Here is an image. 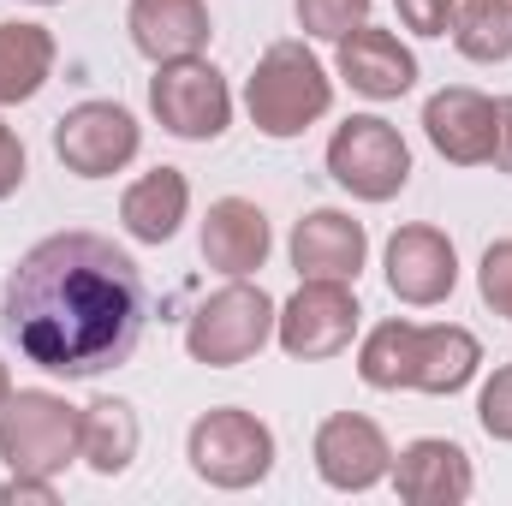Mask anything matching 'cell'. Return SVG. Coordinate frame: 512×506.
<instances>
[{"label": "cell", "mask_w": 512, "mask_h": 506, "mask_svg": "<svg viewBox=\"0 0 512 506\" xmlns=\"http://www.w3.org/2000/svg\"><path fill=\"white\" fill-rule=\"evenodd\" d=\"M149 322L143 274L102 233H48L12 262L0 286V328L42 376L96 381L131 364Z\"/></svg>", "instance_id": "1"}, {"label": "cell", "mask_w": 512, "mask_h": 506, "mask_svg": "<svg viewBox=\"0 0 512 506\" xmlns=\"http://www.w3.org/2000/svg\"><path fill=\"white\" fill-rule=\"evenodd\" d=\"M334 108V78L328 66L304 48V42H268L262 60L245 78V114L262 137L286 143V137H304L316 120H328Z\"/></svg>", "instance_id": "2"}, {"label": "cell", "mask_w": 512, "mask_h": 506, "mask_svg": "<svg viewBox=\"0 0 512 506\" xmlns=\"http://www.w3.org/2000/svg\"><path fill=\"white\" fill-rule=\"evenodd\" d=\"M185 459H191L197 483H209L221 495H245L256 483H268V471H274V429L245 405H215L191 423Z\"/></svg>", "instance_id": "3"}, {"label": "cell", "mask_w": 512, "mask_h": 506, "mask_svg": "<svg viewBox=\"0 0 512 506\" xmlns=\"http://www.w3.org/2000/svg\"><path fill=\"white\" fill-rule=\"evenodd\" d=\"M274 316L280 304L256 286V280H227L221 292H209L191 322H185V352L203 370H239L274 340Z\"/></svg>", "instance_id": "4"}, {"label": "cell", "mask_w": 512, "mask_h": 506, "mask_svg": "<svg viewBox=\"0 0 512 506\" xmlns=\"http://www.w3.org/2000/svg\"><path fill=\"white\" fill-rule=\"evenodd\" d=\"M78 405L48 387H12L0 399V459L18 477H60L78 459Z\"/></svg>", "instance_id": "5"}, {"label": "cell", "mask_w": 512, "mask_h": 506, "mask_svg": "<svg viewBox=\"0 0 512 506\" xmlns=\"http://www.w3.org/2000/svg\"><path fill=\"white\" fill-rule=\"evenodd\" d=\"M149 114L155 126L179 143H215L233 126V90H227V72L203 54H185V60H161L155 78H149Z\"/></svg>", "instance_id": "6"}, {"label": "cell", "mask_w": 512, "mask_h": 506, "mask_svg": "<svg viewBox=\"0 0 512 506\" xmlns=\"http://www.w3.org/2000/svg\"><path fill=\"white\" fill-rule=\"evenodd\" d=\"M328 179L352 191L358 203H393L411 185V149L393 120L382 114H352L328 137Z\"/></svg>", "instance_id": "7"}, {"label": "cell", "mask_w": 512, "mask_h": 506, "mask_svg": "<svg viewBox=\"0 0 512 506\" xmlns=\"http://www.w3.org/2000/svg\"><path fill=\"white\" fill-rule=\"evenodd\" d=\"M358 292L352 280H298V292L274 316V346L298 364H328L358 340Z\"/></svg>", "instance_id": "8"}, {"label": "cell", "mask_w": 512, "mask_h": 506, "mask_svg": "<svg viewBox=\"0 0 512 506\" xmlns=\"http://www.w3.org/2000/svg\"><path fill=\"white\" fill-rule=\"evenodd\" d=\"M143 149V126L120 102H78L54 120V155L78 179H114Z\"/></svg>", "instance_id": "9"}, {"label": "cell", "mask_w": 512, "mask_h": 506, "mask_svg": "<svg viewBox=\"0 0 512 506\" xmlns=\"http://www.w3.org/2000/svg\"><path fill=\"white\" fill-rule=\"evenodd\" d=\"M310 459H316V477L340 495H370L376 483H387L393 471V447H387L382 423L364 417V411H334L316 423V441H310Z\"/></svg>", "instance_id": "10"}, {"label": "cell", "mask_w": 512, "mask_h": 506, "mask_svg": "<svg viewBox=\"0 0 512 506\" xmlns=\"http://www.w3.org/2000/svg\"><path fill=\"white\" fill-rule=\"evenodd\" d=\"M382 268H387V292H393L399 304H411V310H435V304H447L453 286H459V251H453V239H447L441 227H429V221L399 227L382 251Z\"/></svg>", "instance_id": "11"}, {"label": "cell", "mask_w": 512, "mask_h": 506, "mask_svg": "<svg viewBox=\"0 0 512 506\" xmlns=\"http://www.w3.org/2000/svg\"><path fill=\"white\" fill-rule=\"evenodd\" d=\"M393 495L405 506H465L477 495V471H471V453L447 435H417L393 453V471H387Z\"/></svg>", "instance_id": "12"}, {"label": "cell", "mask_w": 512, "mask_h": 506, "mask_svg": "<svg viewBox=\"0 0 512 506\" xmlns=\"http://www.w3.org/2000/svg\"><path fill=\"white\" fill-rule=\"evenodd\" d=\"M423 137L453 167H483L495 155V96L471 84H447L423 102Z\"/></svg>", "instance_id": "13"}, {"label": "cell", "mask_w": 512, "mask_h": 506, "mask_svg": "<svg viewBox=\"0 0 512 506\" xmlns=\"http://www.w3.org/2000/svg\"><path fill=\"white\" fill-rule=\"evenodd\" d=\"M334 72L364 102H399L417 84V54L382 24H358V30H346L334 42Z\"/></svg>", "instance_id": "14"}, {"label": "cell", "mask_w": 512, "mask_h": 506, "mask_svg": "<svg viewBox=\"0 0 512 506\" xmlns=\"http://www.w3.org/2000/svg\"><path fill=\"white\" fill-rule=\"evenodd\" d=\"M292 268L298 280H358L370 262V233L346 209H310L292 227Z\"/></svg>", "instance_id": "15"}, {"label": "cell", "mask_w": 512, "mask_h": 506, "mask_svg": "<svg viewBox=\"0 0 512 506\" xmlns=\"http://www.w3.org/2000/svg\"><path fill=\"white\" fill-rule=\"evenodd\" d=\"M197 245H203V262L215 274L251 280L256 268L268 262V251H274V233H268V215L256 209L251 197H215L209 215H203Z\"/></svg>", "instance_id": "16"}, {"label": "cell", "mask_w": 512, "mask_h": 506, "mask_svg": "<svg viewBox=\"0 0 512 506\" xmlns=\"http://www.w3.org/2000/svg\"><path fill=\"white\" fill-rule=\"evenodd\" d=\"M126 30H131V48L149 66H161V60L203 54L209 36H215V18H209V0H131Z\"/></svg>", "instance_id": "17"}, {"label": "cell", "mask_w": 512, "mask_h": 506, "mask_svg": "<svg viewBox=\"0 0 512 506\" xmlns=\"http://www.w3.org/2000/svg\"><path fill=\"white\" fill-rule=\"evenodd\" d=\"M191 221V179L179 167H149L137 173L120 197V227L137 245H167Z\"/></svg>", "instance_id": "18"}, {"label": "cell", "mask_w": 512, "mask_h": 506, "mask_svg": "<svg viewBox=\"0 0 512 506\" xmlns=\"http://www.w3.org/2000/svg\"><path fill=\"white\" fill-rule=\"evenodd\" d=\"M483 370V340L459 322H417V370H411V393H429V399H447V393H465Z\"/></svg>", "instance_id": "19"}, {"label": "cell", "mask_w": 512, "mask_h": 506, "mask_svg": "<svg viewBox=\"0 0 512 506\" xmlns=\"http://www.w3.org/2000/svg\"><path fill=\"white\" fill-rule=\"evenodd\" d=\"M137 447H143V423H137V405L131 399L102 393V399L84 405V417H78V459L96 477H126Z\"/></svg>", "instance_id": "20"}, {"label": "cell", "mask_w": 512, "mask_h": 506, "mask_svg": "<svg viewBox=\"0 0 512 506\" xmlns=\"http://www.w3.org/2000/svg\"><path fill=\"white\" fill-rule=\"evenodd\" d=\"M54 30L30 24V18H6L0 24V108H24L42 96V84L54 78Z\"/></svg>", "instance_id": "21"}, {"label": "cell", "mask_w": 512, "mask_h": 506, "mask_svg": "<svg viewBox=\"0 0 512 506\" xmlns=\"http://www.w3.org/2000/svg\"><path fill=\"white\" fill-rule=\"evenodd\" d=\"M411 370H417V322L387 316L364 334L358 346V376L376 393H411Z\"/></svg>", "instance_id": "22"}, {"label": "cell", "mask_w": 512, "mask_h": 506, "mask_svg": "<svg viewBox=\"0 0 512 506\" xmlns=\"http://www.w3.org/2000/svg\"><path fill=\"white\" fill-rule=\"evenodd\" d=\"M447 36H453V48L471 66H507L512 60V0H459Z\"/></svg>", "instance_id": "23"}, {"label": "cell", "mask_w": 512, "mask_h": 506, "mask_svg": "<svg viewBox=\"0 0 512 506\" xmlns=\"http://www.w3.org/2000/svg\"><path fill=\"white\" fill-rule=\"evenodd\" d=\"M370 6H376V0H292L298 30L316 36V42H340L346 30L370 24Z\"/></svg>", "instance_id": "24"}, {"label": "cell", "mask_w": 512, "mask_h": 506, "mask_svg": "<svg viewBox=\"0 0 512 506\" xmlns=\"http://www.w3.org/2000/svg\"><path fill=\"white\" fill-rule=\"evenodd\" d=\"M477 292H483V304L495 316L512 322V239H495L483 251V262H477Z\"/></svg>", "instance_id": "25"}, {"label": "cell", "mask_w": 512, "mask_h": 506, "mask_svg": "<svg viewBox=\"0 0 512 506\" xmlns=\"http://www.w3.org/2000/svg\"><path fill=\"white\" fill-rule=\"evenodd\" d=\"M477 423H483L489 441H507L512 447V364H501L495 376L483 381V393H477Z\"/></svg>", "instance_id": "26"}, {"label": "cell", "mask_w": 512, "mask_h": 506, "mask_svg": "<svg viewBox=\"0 0 512 506\" xmlns=\"http://www.w3.org/2000/svg\"><path fill=\"white\" fill-rule=\"evenodd\" d=\"M453 12H459V0H399V24L411 36H447Z\"/></svg>", "instance_id": "27"}, {"label": "cell", "mask_w": 512, "mask_h": 506, "mask_svg": "<svg viewBox=\"0 0 512 506\" xmlns=\"http://www.w3.org/2000/svg\"><path fill=\"white\" fill-rule=\"evenodd\" d=\"M24 173H30V155H24V137L0 120V203L6 197H18V185H24Z\"/></svg>", "instance_id": "28"}, {"label": "cell", "mask_w": 512, "mask_h": 506, "mask_svg": "<svg viewBox=\"0 0 512 506\" xmlns=\"http://www.w3.org/2000/svg\"><path fill=\"white\" fill-rule=\"evenodd\" d=\"M60 501V489H54V477H6L0 483V506H54Z\"/></svg>", "instance_id": "29"}, {"label": "cell", "mask_w": 512, "mask_h": 506, "mask_svg": "<svg viewBox=\"0 0 512 506\" xmlns=\"http://www.w3.org/2000/svg\"><path fill=\"white\" fill-rule=\"evenodd\" d=\"M501 173H512V96L495 102V155H489Z\"/></svg>", "instance_id": "30"}, {"label": "cell", "mask_w": 512, "mask_h": 506, "mask_svg": "<svg viewBox=\"0 0 512 506\" xmlns=\"http://www.w3.org/2000/svg\"><path fill=\"white\" fill-rule=\"evenodd\" d=\"M12 393V370H6V358H0V399Z\"/></svg>", "instance_id": "31"}, {"label": "cell", "mask_w": 512, "mask_h": 506, "mask_svg": "<svg viewBox=\"0 0 512 506\" xmlns=\"http://www.w3.org/2000/svg\"><path fill=\"white\" fill-rule=\"evenodd\" d=\"M30 6H60V0H30Z\"/></svg>", "instance_id": "32"}]
</instances>
